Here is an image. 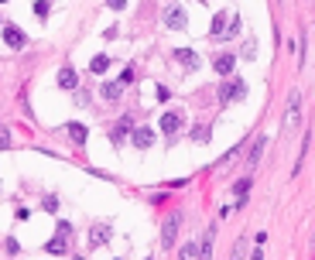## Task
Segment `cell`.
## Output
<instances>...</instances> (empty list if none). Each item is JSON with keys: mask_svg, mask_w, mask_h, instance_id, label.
Returning <instances> with one entry per match:
<instances>
[{"mask_svg": "<svg viewBox=\"0 0 315 260\" xmlns=\"http://www.w3.org/2000/svg\"><path fill=\"white\" fill-rule=\"evenodd\" d=\"M247 96V82L243 79H226L223 86H220V103H236V99H243Z\"/></svg>", "mask_w": 315, "mask_h": 260, "instance_id": "cell-1", "label": "cell"}, {"mask_svg": "<svg viewBox=\"0 0 315 260\" xmlns=\"http://www.w3.org/2000/svg\"><path fill=\"white\" fill-rule=\"evenodd\" d=\"M185 24H189V17H185V7L171 3V7L164 10V28H171V31H182Z\"/></svg>", "mask_w": 315, "mask_h": 260, "instance_id": "cell-2", "label": "cell"}, {"mask_svg": "<svg viewBox=\"0 0 315 260\" xmlns=\"http://www.w3.org/2000/svg\"><path fill=\"white\" fill-rule=\"evenodd\" d=\"M182 124H185V117H182L178 110H168V113L161 117V130H164L168 137H175V133L182 130Z\"/></svg>", "mask_w": 315, "mask_h": 260, "instance_id": "cell-3", "label": "cell"}, {"mask_svg": "<svg viewBox=\"0 0 315 260\" xmlns=\"http://www.w3.org/2000/svg\"><path fill=\"white\" fill-rule=\"evenodd\" d=\"M3 41H7L10 48H24V45H28V34H24L17 24H3Z\"/></svg>", "mask_w": 315, "mask_h": 260, "instance_id": "cell-4", "label": "cell"}, {"mask_svg": "<svg viewBox=\"0 0 315 260\" xmlns=\"http://www.w3.org/2000/svg\"><path fill=\"white\" fill-rule=\"evenodd\" d=\"M298 103H302V93L295 89V93L288 96V117H284V130H295V127H298Z\"/></svg>", "mask_w": 315, "mask_h": 260, "instance_id": "cell-5", "label": "cell"}, {"mask_svg": "<svg viewBox=\"0 0 315 260\" xmlns=\"http://www.w3.org/2000/svg\"><path fill=\"white\" fill-rule=\"evenodd\" d=\"M178 223H182V212L168 216V223H164V229H161V243H164V247H175V233H178Z\"/></svg>", "mask_w": 315, "mask_h": 260, "instance_id": "cell-6", "label": "cell"}, {"mask_svg": "<svg viewBox=\"0 0 315 260\" xmlns=\"http://www.w3.org/2000/svg\"><path fill=\"white\" fill-rule=\"evenodd\" d=\"M130 140H134L137 147H151V144H155V130L151 127H134L130 130Z\"/></svg>", "mask_w": 315, "mask_h": 260, "instance_id": "cell-7", "label": "cell"}, {"mask_svg": "<svg viewBox=\"0 0 315 260\" xmlns=\"http://www.w3.org/2000/svg\"><path fill=\"white\" fill-rule=\"evenodd\" d=\"M213 243H216V226H209V229H206L202 247H199V260H213Z\"/></svg>", "mask_w": 315, "mask_h": 260, "instance_id": "cell-8", "label": "cell"}, {"mask_svg": "<svg viewBox=\"0 0 315 260\" xmlns=\"http://www.w3.org/2000/svg\"><path fill=\"white\" fill-rule=\"evenodd\" d=\"M175 62H182V68H199V55L189 52V48H178L175 52Z\"/></svg>", "mask_w": 315, "mask_h": 260, "instance_id": "cell-9", "label": "cell"}, {"mask_svg": "<svg viewBox=\"0 0 315 260\" xmlns=\"http://www.w3.org/2000/svg\"><path fill=\"white\" fill-rule=\"evenodd\" d=\"M130 127H134V120H130V117H120V124L113 127V133H110V140H113V144H120V140H124V137L130 133Z\"/></svg>", "mask_w": 315, "mask_h": 260, "instance_id": "cell-10", "label": "cell"}, {"mask_svg": "<svg viewBox=\"0 0 315 260\" xmlns=\"http://www.w3.org/2000/svg\"><path fill=\"white\" fill-rule=\"evenodd\" d=\"M226 24H230L226 14H216V17H213V28H209V38H216V41L226 38Z\"/></svg>", "mask_w": 315, "mask_h": 260, "instance_id": "cell-11", "label": "cell"}, {"mask_svg": "<svg viewBox=\"0 0 315 260\" xmlns=\"http://www.w3.org/2000/svg\"><path fill=\"white\" fill-rule=\"evenodd\" d=\"M59 86H62V89H76V86H79L76 68H69V65H65V68L59 72Z\"/></svg>", "mask_w": 315, "mask_h": 260, "instance_id": "cell-12", "label": "cell"}, {"mask_svg": "<svg viewBox=\"0 0 315 260\" xmlns=\"http://www.w3.org/2000/svg\"><path fill=\"white\" fill-rule=\"evenodd\" d=\"M264 144H267V137L253 140V147H250V154H247V168H257V161H260V154H264Z\"/></svg>", "mask_w": 315, "mask_h": 260, "instance_id": "cell-13", "label": "cell"}, {"mask_svg": "<svg viewBox=\"0 0 315 260\" xmlns=\"http://www.w3.org/2000/svg\"><path fill=\"white\" fill-rule=\"evenodd\" d=\"M110 233H113L110 226H96V229L89 233V247H103V243L110 240Z\"/></svg>", "mask_w": 315, "mask_h": 260, "instance_id": "cell-14", "label": "cell"}, {"mask_svg": "<svg viewBox=\"0 0 315 260\" xmlns=\"http://www.w3.org/2000/svg\"><path fill=\"white\" fill-rule=\"evenodd\" d=\"M233 65H236V59H233V55H216L213 68H216L220 75H230V72H233Z\"/></svg>", "mask_w": 315, "mask_h": 260, "instance_id": "cell-15", "label": "cell"}, {"mask_svg": "<svg viewBox=\"0 0 315 260\" xmlns=\"http://www.w3.org/2000/svg\"><path fill=\"white\" fill-rule=\"evenodd\" d=\"M65 133H69V140H72V144H86V137H89V130L82 127V124H69Z\"/></svg>", "mask_w": 315, "mask_h": 260, "instance_id": "cell-16", "label": "cell"}, {"mask_svg": "<svg viewBox=\"0 0 315 260\" xmlns=\"http://www.w3.org/2000/svg\"><path fill=\"white\" fill-rule=\"evenodd\" d=\"M99 93H103V99H120V93H124V89H120V82H103V86H99Z\"/></svg>", "mask_w": 315, "mask_h": 260, "instance_id": "cell-17", "label": "cell"}, {"mask_svg": "<svg viewBox=\"0 0 315 260\" xmlns=\"http://www.w3.org/2000/svg\"><path fill=\"white\" fill-rule=\"evenodd\" d=\"M65 243H69V236H55L45 243V254H65Z\"/></svg>", "mask_w": 315, "mask_h": 260, "instance_id": "cell-18", "label": "cell"}, {"mask_svg": "<svg viewBox=\"0 0 315 260\" xmlns=\"http://www.w3.org/2000/svg\"><path fill=\"white\" fill-rule=\"evenodd\" d=\"M178 260H199V243H185L182 254H178Z\"/></svg>", "mask_w": 315, "mask_h": 260, "instance_id": "cell-19", "label": "cell"}, {"mask_svg": "<svg viewBox=\"0 0 315 260\" xmlns=\"http://www.w3.org/2000/svg\"><path fill=\"white\" fill-rule=\"evenodd\" d=\"M89 68H93V72L99 75V72H106V68H110V59H106V55H96V59L89 62Z\"/></svg>", "mask_w": 315, "mask_h": 260, "instance_id": "cell-20", "label": "cell"}, {"mask_svg": "<svg viewBox=\"0 0 315 260\" xmlns=\"http://www.w3.org/2000/svg\"><path fill=\"white\" fill-rule=\"evenodd\" d=\"M48 10H52V0H34V17H48Z\"/></svg>", "mask_w": 315, "mask_h": 260, "instance_id": "cell-21", "label": "cell"}, {"mask_svg": "<svg viewBox=\"0 0 315 260\" xmlns=\"http://www.w3.org/2000/svg\"><path fill=\"white\" fill-rule=\"evenodd\" d=\"M192 140H195V144H206V140H209V127H195L192 130Z\"/></svg>", "mask_w": 315, "mask_h": 260, "instance_id": "cell-22", "label": "cell"}, {"mask_svg": "<svg viewBox=\"0 0 315 260\" xmlns=\"http://www.w3.org/2000/svg\"><path fill=\"white\" fill-rule=\"evenodd\" d=\"M233 192L240 195V198H243V195L250 192V175H247V178H240V182H236V185H233Z\"/></svg>", "mask_w": 315, "mask_h": 260, "instance_id": "cell-23", "label": "cell"}, {"mask_svg": "<svg viewBox=\"0 0 315 260\" xmlns=\"http://www.w3.org/2000/svg\"><path fill=\"white\" fill-rule=\"evenodd\" d=\"M243 250H247V240L240 236V240H236V247H233V257H230V260H243Z\"/></svg>", "mask_w": 315, "mask_h": 260, "instance_id": "cell-24", "label": "cell"}, {"mask_svg": "<svg viewBox=\"0 0 315 260\" xmlns=\"http://www.w3.org/2000/svg\"><path fill=\"white\" fill-rule=\"evenodd\" d=\"M240 34V17H233L230 24H226V38H236Z\"/></svg>", "mask_w": 315, "mask_h": 260, "instance_id": "cell-25", "label": "cell"}, {"mask_svg": "<svg viewBox=\"0 0 315 260\" xmlns=\"http://www.w3.org/2000/svg\"><path fill=\"white\" fill-rule=\"evenodd\" d=\"M10 147V127H0V151Z\"/></svg>", "mask_w": 315, "mask_h": 260, "instance_id": "cell-26", "label": "cell"}, {"mask_svg": "<svg viewBox=\"0 0 315 260\" xmlns=\"http://www.w3.org/2000/svg\"><path fill=\"white\" fill-rule=\"evenodd\" d=\"M106 7H110V10H124V7H127V0H106Z\"/></svg>", "mask_w": 315, "mask_h": 260, "instance_id": "cell-27", "label": "cell"}, {"mask_svg": "<svg viewBox=\"0 0 315 260\" xmlns=\"http://www.w3.org/2000/svg\"><path fill=\"white\" fill-rule=\"evenodd\" d=\"M59 209V198H45V212H55Z\"/></svg>", "mask_w": 315, "mask_h": 260, "instance_id": "cell-28", "label": "cell"}, {"mask_svg": "<svg viewBox=\"0 0 315 260\" xmlns=\"http://www.w3.org/2000/svg\"><path fill=\"white\" fill-rule=\"evenodd\" d=\"M59 236H72V226L69 223H59Z\"/></svg>", "mask_w": 315, "mask_h": 260, "instance_id": "cell-29", "label": "cell"}, {"mask_svg": "<svg viewBox=\"0 0 315 260\" xmlns=\"http://www.w3.org/2000/svg\"><path fill=\"white\" fill-rule=\"evenodd\" d=\"M250 260H264V250H253V254H250Z\"/></svg>", "mask_w": 315, "mask_h": 260, "instance_id": "cell-30", "label": "cell"}, {"mask_svg": "<svg viewBox=\"0 0 315 260\" xmlns=\"http://www.w3.org/2000/svg\"><path fill=\"white\" fill-rule=\"evenodd\" d=\"M0 3H7V0H0Z\"/></svg>", "mask_w": 315, "mask_h": 260, "instance_id": "cell-31", "label": "cell"}, {"mask_svg": "<svg viewBox=\"0 0 315 260\" xmlns=\"http://www.w3.org/2000/svg\"><path fill=\"white\" fill-rule=\"evenodd\" d=\"M76 260H79V257H76Z\"/></svg>", "mask_w": 315, "mask_h": 260, "instance_id": "cell-32", "label": "cell"}]
</instances>
